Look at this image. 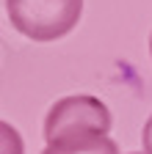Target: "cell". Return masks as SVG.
<instances>
[{"label":"cell","instance_id":"obj_1","mask_svg":"<svg viewBox=\"0 0 152 154\" xmlns=\"http://www.w3.org/2000/svg\"><path fill=\"white\" fill-rule=\"evenodd\" d=\"M6 14L25 38L55 42L80 22L83 0H6Z\"/></svg>","mask_w":152,"mask_h":154},{"label":"cell","instance_id":"obj_2","mask_svg":"<svg viewBox=\"0 0 152 154\" xmlns=\"http://www.w3.org/2000/svg\"><path fill=\"white\" fill-rule=\"evenodd\" d=\"M113 119L102 99L89 94H75L58 99L44 116V140L64 143L89 135H108Z\"/></svg>","mask_w":152,"mask_h":154},{"label":"cell","instance_id":"obj_4","mask_svg":"<svg viewBox=\"0 0 152 154\" xmlns=\"http://www.w3.org/2000/svg\"><path fill=\"white\" fill-rule=\"evenodd\" d=\"M0 154H25L22 135L6 121H0Z\"/></svg>","mask_w":152,"mask_h":154},{"label":"cell","instance_id":"obj_7","mask_svg":"<svg viewBox=\"0 0 152 154\" xmlns=\"http://www.w3.org/2000/svg\"><path fill=\"white\" fill-rule=\"evenodd\" d=\"M133 154H141V151H133ZM144 154H147V151H144Z\"/></svg>","mask_w":152,"mask_h":154},{"label":"cell","instance_id":"obj_3","mask_svg":"<svg viewBox=\"0 0 152 154\" xmlns=\"http://www.w3.org/2000/svg\"><path fill=\"white\" fill-rule=\"evenodd\" d=\"M42 154H119V146L108 135H89V138H78V140L47 143Z\"/></svg>","mask_w":152,"mask_h":154},{"label":"cell","instance_id":"obj_6","mask_svg":"<svg viewBox=\"0 0 152 154\" xmlns=\"http://www.w3.org/2000/svg\"><path fill=\"white\" fill-rule=\"evenodd\" d=\"M149 55H152V36H149Z\"/></svg>","mask_w":152,"mask_h":154},{"label":"cell","instance_id":"obj_5","mask_svg":"<svg viewBox=\"0 0 152 154\" xmlns=\"http://www.w3.org/2000/svg\"><path fill=\"white\" fill-rule=\"evenodd\" d=\"M141 143H144V151H147V154H152V116H149V119H147V124H144Z\"/></svg>","mask_w":152,"mask_h":154}]
</instances>
